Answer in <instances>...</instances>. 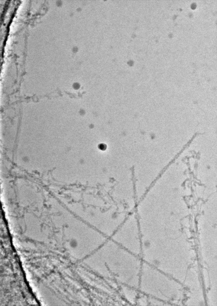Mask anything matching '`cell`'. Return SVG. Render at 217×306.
<instances>
[{
    "label": "cell",
    "mask_w": 217,
    "mask_h": 306,
    "mask_svg": "<svg viewBox=\"0 0 217 306\" xmlns=\"http://www.w3.org/2000/svg\"><path fill=\"white\" fill-rule=\"evenodd\" d=\"M95 270L104 277L138 289L143 261L110 238L91 255Z\"/></svg>",
    "instance_id": "cell-1"
},
{
    "label": "cell",
    "mask_w": 217,
    "mask_h": 306,
    "mask_svg": "<svg viewBox=\"0 0 217 306\" xmlns=\"http://www.w3.org/2000/svg\"><path fill=\"white\" fill-rule=\"evenodd\" d=\"M110 238L126 250L140 256L141 235L135 212L126 218Z\"/></svg>",
    "instance_id": "cell-2"
},
{
    "label": "cell",
    "mask_w": 217,
    "mask_h": 306,
    "mask_svg": "<svg viewBox=\"0 0 217 306\" xmlns=\"http://www.w3.org/2000/svg\"><path fill=\"white\" fill-rule=\"evenodd\" d=\"M120 285V291L124 299L130 304H136L139 293L138 289L124 284Z\"/></svg>",
    "instance_id": "cell-3"
},
{
    "label": "cell",
    "mask_w": 217,
    "mask_h": 306,
    "mask_svg": "<svg viewBox=\"0 0 217 306\" xmlns=\"http://www.w3.org/2000/svg\"><path fill=\"white\" fill-rule=\"evenodd\" d=\"M148 296L139 291L136 304L138 305H146L148 304Z\"/></svg>",
    "instance_id": "cell-4"
}]
</instances>
